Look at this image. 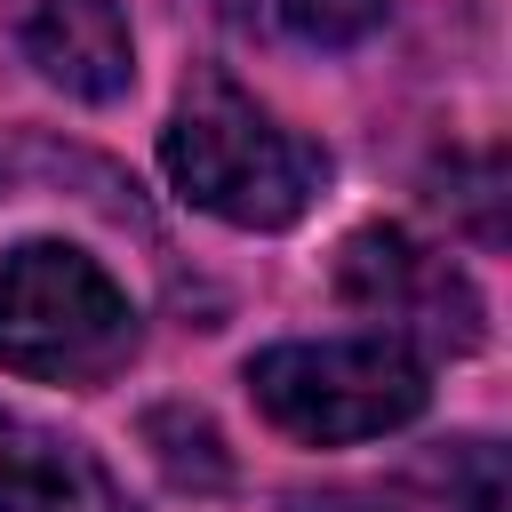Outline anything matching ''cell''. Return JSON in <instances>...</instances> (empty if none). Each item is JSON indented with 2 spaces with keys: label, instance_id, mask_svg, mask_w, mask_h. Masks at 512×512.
<instances>
[{
  "label": "cell",
  "instance_id": "7",
  "mask_svg": "<svg viewBox=\"0 0 512 512\" xmlns=\"http://www.w3.org/2000/svg\"><path fill=\"white\" fill-rule=\"evenodd\" d=\"M280 24L312 48H352L384 24V0H280Z\"/></svg>",
  "mask_w": 512,
  "mask_h": 512
},
{
  "label": "cell",
  "instance_id": "6",
  "mask_svg": "<svg viewBox=\"0 0 512 512\" xmlns=\"http://www.w3.org/2000/svg\"><path fill=\"white\" fill-rule=\"evenodd\" d=\"M0 512H136V504L80 440L0 416Z\"/></svg>",
  "mask_w": 512,
  "mask_h": 512
},
{
  "label": "cell",
  "instance_id": "3",
  "mask_svg": "<svg viewBox=\"0 0 512 512\" xmlns=\"http://www.w3.org/2000/svg\"><path fill=\"white\" fill-rule=\"evenodd\" d=\"M248 392L304 448L384 440V432L416 424L424 400H432L424 360L408 344H392V336H304V344H272V352L248 360Z\"/></svg>",
  "mask_w": 512,
  "mask_h": 512
},
{
  "label": "cell",
  "instance_id": "1",
  "mask_svg": "<svg viewBox=\"0 0 512 512\" xmlns=\"http://www.w3.org/2000/svg\"><path fill=\"white\" fill-rule=\"evenodd\" d=\"M160 168H168V184L192 208H208V216H224L240 232L296 224L312 208L320 176H328L320 144H304L296 128H280L224 72H192L184 80V96L168 112V136H160Z\"/></svg>",
  "mask_w": 512,
  "mask_h": 512
},
{
  "label": "cell",
  "instance_id": "5",
  "mask_svg": "<svg viewBox=\"0 0 512 512\" xmlns=\"http://www.w3.org/2000/svg\"><path fill=\"white\" fill-rule=\"evenodd\" d=\"M8 24L40 80H56L80 104H112L128 88V16L120 0H8Z\"/></svg>",
  "mask_w": 512,
  "mask_h": 512
},
{
  "label": "cell",
  "instance_id": "4",
  "mask_svg": "<svg viewBox=\"0 0 512 512\" xmlns=\"http://www.w3.org/2000/svg\"><path fill=\"white\" fill-rule=\"evenodd\" d=\"M336 288H344V304H360L376 320V336H392L408 352L416 344L424 352H472L480 344V296H472V280L448 256H432L408 232H392V224H368V232L344 240Z\"/></svg>",
  "mask_w": 512,
  "mask_h": 512
},
{
  "label": "cell",
  "instance_id": "8",
  "mask_svg": "<svg viewBox=\"0 0 512 512\" xmlns=\"http://www.w3.org/2000/svg\"><path fill=\"white\" fill-rule=\"evenodd\" d=\"M144 432L160 440V464H168L176 480H224V448H216V424H208V416L160 408V416H152Z\"/></svg>",
  "mask_w": 512,
  "mask_h": 512
},
{
  "label": "cell",
  "instance_id": "9",
  "mask_svg": "<svg viewBox=\"0 0 512 512\" xmlns=\"http://www.w3.org/2000/svg\"><path fill=\"white\" fill-rule=\"evenodd\" d=\"M288 512H392V504H376V496H344V488H336V496H296Z\"/></svg>",
  "mask_w": 512,
  "mask_h": 512
},
{
  "label": "cell",
  "instance_id": "2",
  "mask_svg": "<svg viewBox=\"0 0 512 512\" xmlns=\"http://www.w3.org/2000/svg\"><path fill=\"white\" fill-rule=\"evenodd\" d=\"M128 352L136 304L96 256L64 240H24L0 256V368L40 384H96Z\"/></svg>",
  "mask_w": 512,
  "mask_h": 512
}]
</instances>
